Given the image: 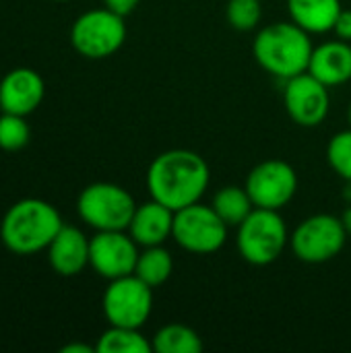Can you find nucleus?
<instances>
[{"mask_svg": "<svg viewBox=\"0 0 351 353\" xmlns=\"http://www.w3.org/2000/svg\"><path fill=\"white\" fill-rule=\"evenodd\" d=\"M174 213L176 211H172L170 207L151 199L143 205H137L126 232L143 248L163 246V242L172 238L174 232Z\"/></svg>", "mask_w": 351, "mask_h": 353, "instance_id": "2eb2a0df", "label": "nucleus"}, {"mask_svg": "<svg viewBox=\"0 0 351 353\" xmlns=\"http://www.w3.org/2000/svg\"><path fill=\"white\" fill-rule=\"evenodd\" d=\"M348 232L339 217L317 213L306 217L290 236V248L296 259L308 265L333 261L345 246Z\"/></svg>", "mask_w": 351, "mask_h": 353, "instance_id": "0eeeda50", "label": "nucleus"}, {"mask_svg": "<svg viewBox=\"0 0 351 353\" xmlns=\"http://www.w3.org/2000/svg\"><path fill=\"white\" fill-rule=\"evenodd\" d=\"M153 352L157 353H199L203 350L201 335L180 323H170L163 325L155 335H153Z\"/></svg>", "mask_w": 351, "mask_h": 353, "instance_id": "6ab92c4d", "label": "nucleus"}, {"mask_svg": "<svg viewBox=\"0 0 351 353\" xmlns=\"http://www.w3.org/2000/svg\"><path fill=\"white\" fill-rule=\"evenodd\" d=\"M126 41V23L124 17L112 12L110 8H93L77 17L70 27L72 48L89 58L103 60L114 56Z\"/></svg>", "mask_w": 351, "mask_h": 353, "instance_id": "423d86ee", "label": "nucleus"}, {"mask_svg": "<svg viewBox=\"0 0 351 353\" xmlns=\"http://www.w3.org/2000/svg\"><path fill=\"white\" fill-rule=\"evenodd\" d=\"M209 180L211 172L207 161L190 149L163 151L147 170V190L151 199L172 211L201 203Z\"/></svg>", "mask_w": 351, "mask_h": 353, "instance_id": "f257e3e1", "label": "nucleus"}, {"mask_svg": "<svg viewBox=\"0 0 351 353\" xmlns=\"http://www.w3.org/2000/svg\"><path fill=\"white\" fill-rule=\"evenodd\" d=\"M31 139V128L27 124L25 116H17V114H0V149L2 151H21L23 147H27Z\"/></svg>", "mask_w": 351, "mask_h": 353, "instance_id": "4be33fe9", "label": "nucleus"}, {"mask_svg": "<svg viewBox=\"0 0 351 353\" xmlns=\"http://www.w3.org/2000/svg\"><path fill=\"white\" fill-rule=\"evenodd\" d=\"M62 225V217L52 203L43 199H21L4 213L0 240L12 254L29 256L48 250Z\"/></svg>", "mask_w": 351, "mask_h": 353, "instance_id": "f03ea898", "label": "nucleus"}, {"mask_svg": "<svg viewBox=\"0 0 351 353\" xmlns=\"http://www.w3.org/2000/svg\"><path fill=\"white\" fill-rule=\"evenodd\" d=\"M283 103L290 118L304 128H314L325 122L331 108L329 87L308 70L285 81Z\"/></svg>", "mask_w": 351, "mask_h": 353, "instance_id": "f8f14e48", "label": "nucleus"}, {"mask_svg": "<svg viewBox=\"0 0 351 353\" xmlns=\"http://www.w3.org/2000/svg\"><path fill=\"white\" fill-rule=\"evenodd\" d=\"M312 50L310 33L294 21L271 23L263 27L252 41V52L261 68L283 81L308 70Z\"/></svg>", "mask_w": 351, "mask_h": 353, "instance_id": "7ed1b4c3", "label": "nucleus"}, {"mask_svg": "<svg viewBox=\"0 0 351 353\" xmlns=\"http://www.w3.org/2000/svg\"><path fill=\"white\" fill-rule=\"evenodd\" d=\"M341 8V0H288L290 19L308 33L333 31Z\"/></svg>", "mask_w": 351, "mask_h": 353, "instance_id": "f3484780", "label": "nucleus"}, {"mask_svg": "<svg viewBox=\"0 0 351 353\" xmlns=\"http://www.w3.org/2000/svg\"><path fill=\"white\" fill-rule=\"evenodd\" d=\"M174 271V259L163 246H147L137 261L134 275L149 288L163 285Z\"/></svg>", "mask_w": 351, "mask_h": 353, "instance_id": "aec40b11", "label": "nucleus"}, {"mask_svg": "<svg viewBox=\"0 0 351 353\" xmlns=\"http://www.w3.org/2000/svg\"><path fill=\"white\" fill-rule=\"evenodd\" d=\"M348 118H350V126H351V105H350V110H348Z\"/></svg>", "mask_w": 351, "mask_h": 353, "instance_id": "c85d7f7f", "label": "nucleus"}, {"mask_svg": "<svg viewBox=\"0 0 351 353\" xmlns=\"http://www.w3.org/2000/svg\"><path fill=\"white\" fill-rule=\"evenodd\" d=\"M137 203L132 194L114 182H93L77 199L79 217L95 232L128 230Z\"/></svg>", "mask_w": 351, "mask_h": 353, "instance_id": "20e7f679", "label": "nucleus"}, {"mask_svg": "<svg viewBox=\"0 0 351 353\" xmlns=\"http://www.w3.org/2000/svg\"><path fill=\"white\" fill-rule=\"evenodd\" d=\"M62 353H93L95 352V347L93 345H85V343H68V345H64Z\"/></svg>", "mask_w": 351, "mask_h": 353, "instance_id": "bb28decb", "label": "nucleus"}, {"mask_svg": "<svg viewBox=\"0 0 351 353\" xmlns=\"http://www.w3.org/2000/svg\"><path fill=\"white\" fill-rule=\"evenodd\" d=\"M153 350L151 341L141 333V329L112 327L97 339V353H149Z\"/></svg>", "mask_w": 351, "mask_h": 353, "instance_id": "412c9836", "label": "nucleus"}, {"mask_svg": "<svg viewBox=\"0 0 351 353\" xmlns=\"http://www.w3.org/2000/svg\"><path fill=\"white\" fill-rule=\"evenodd\" d=\"M240 256L257 267H265L275 263L285 246L290 244L288 225L281 219L279 211L259 209L254 207L252 213L238 225L236 236Z\"/></svg>", "mask_w": 351, "mask_h": 353, "instance_id": "39448f33", "label": "nucleus"}, {"mask_svg": "<svg viewBox=\"0 0 351 353\" xmlns=\"http://www.w3.org/2000/svg\"><path fill=\"white\" fill-rule=\"evenodd\" d=\"M211 207L228 223V228H238L254 209V203L246 186H223L215 192Z\"/></svg>", "mask_w": 351, "mask_h": 353, "instance_id": "a211bd4d", "label": "nucleus"}, {"mask_svg": "<svg viewBox=\"0 0 351 353\" xmlns=\"http://www.w3.org/2000/svg\"><path fill=\"white\" fill-rule=\"evenodd\" d=\"M337 39H343V41H350L351 43V8H341L337 21H335V27H333Z\"/></svg>", "mask_w": 351, "mask_h": 353, "instance_id": "393cba45", "label": "nucleus"}, {"mask_svg": "<svg viewBox=\"0 0 351 353\" xmlns=\"http://www.w3.org/2000/svg\"><path fill=\"white\" fill-rule=\"evenodd\" d=\"M244 186L254 207L281 211L298 192V174L283 159H267L250 170Z\"/></svg>", "mask_w": 351, "mask_h": 353, "instance_id": "9d476101", "label": "nucleus"}, {"mask_svg": "<svg viewBox=\"0 0 351 353\" xmlns=\"http://www.w3.org/2000/svg\"><path fill=\"white\" fill-rule=\"evenodd\" d=\"M139 2L141 0H103V6L120 17H128L139 6Z\"/></svg>", "mask_w": 351, "mask_h": 353, "instance_id": "a878e982", "label": "nucleus"}, {"mask_svg": "<svg viewBox=\"0 0 351 353\" xmlns=\"http://www.w3.org/2000/svg\"><path fill=\"white\" fill-rule=\"evenodd\" d=\"M101 310L112 327L141 329L153 310V288L134 273L112 279L101 296Z\"/></svg>", "mask_w": 351, "mask_h": 353, "instance_id": "1a4fd4ad", "label": "nucleus"}, {"mask_svg": "<svg viewBox=\"0 0 351 353\" xmlns=\"http://www.w3.org/2000/svg\"><path fill=\"white\" fill-rule=\"evenodd\" d=\"M225 19L230 27L238 31H252L263 19L261 0H230L225 6Z\"/></svg>", "mask_w": 351, "mask_h": 353, "instance_id": "5701e85b", "label": "nucleus"}, {"mask_svg": "<svg viewBox=\"0 0 351 353\" xmlns=\"http://www.w3.org/2000/svg\"><path fill=\"white\" fill-rule=\"evenodd\" d=\"M48 263L60 277H74L89 267V238L74 225H62L48 246Z\"/></svg>", "mask_w": 351, "mask_h": 353, "instance_id": "4468645a", "label": "nucleus"}, {"mask_svg": "<svg viewBox=\"0 0 351 353\" xmlns=\"http://www.w3.org/2000/svg\"><path fill=\"white\" fill-rule=\"evenodd\" d=\"M139 254V244L126 230L97 232L89 240V267L108 281L132 275Z\"/></svg>", "mask_w": 351, "mask_h": 353, "instance_id": "9b49d317", "label": "nucleus"}, {"mask_svg": "<svg viewBox=\"0 0 351 353\" xmlns=\"http://www.w3.org/2000/svg\"><path fill=\"white\" fill-rule=\"evenodd\" d=\"M341 221H343V225H345V232H348V236L351 238V205L343 211V215H341Z\"/></svg>", "mask_w": 351, "mask_h": 353, "instance_id": "cd10ccee", "label": "nucleus"}, {"mask_svg": "<svg viewBox=\"0 0 351 353\" xmlns=\"http://www.w3.org/2000/svg\"><path fill=\"white\" fill-rule=\"evenodd\" d=\"M228 230V223L211 205L194 203L174 213L172 238L190 254H213L223 248Z\"/></svg>", "mask_w": 351, "mask_h": 353, "instance_id": "6e6552de", "label": "nucleus"}, {"mask_svg": "<svg viewBox=\"0 0 351 353\" xmlns=\"http://www.w3.org/2000/svg\"><path fill=\"white\" fill-rule=\"evenodd\" d=\"M46 97V83L33 68L21 66L6 72L0 81V110L6 114L29 116Z\"/></svg>", "mask_w": 351, "mask_h": 353, "instance_id": "ddd939ff", "label": "nucleus"}, {"mask_svg": "<svg viewBox=\"0 0 351 353\" xmlns=\"http://www.w3.org/2000/svg\"><path fill=\"white\" fill-rule=\"evenodd\" d=\"M54 2H68V0H54Z\"/></svg>", "mask_w": 351, "mask_h": 353, "instance_id": "c756f323", "label": "nucleus"}, {"mask_svg": "<svg viewBox=\"0 0 351 353\" xmlns=\"http://www.w3.org/2000/svg\"><path fill=\"white\" fill-rule=\"evenodd\" d=\"M308 72L329 89L351 81V43L333 39L317 46L310 56Z\"/></svg>", "mask_w": 351, "mask_h": 353, "instance_id": "dca6fc26", "label": "nucleus"}, {"mask_svg": "<svg viewBox=\"0 0 351 353\" xmlns=\"http://www.w3.org/2000/svg\"><path fill=\"white\" fill-rule=\"evenodd\" d=\"M327 161L337 176L351 184V128L337 132L327 145Z\"/></svg>", "mask_w": 351, "mask_h": 353, "instance_id": "b1692460", "label": "nucleus"}]
</instances>
